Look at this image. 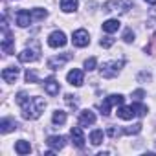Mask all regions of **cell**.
I'll list each match as a JSON object with an SVG mask.
<instances>
[{
	"mask_svg": "<svg viewBox=\"0 0 156 156\" xmlns=\"http://www.w3.org/2000/svg\"><path fill=\"white\" fill-rule=\"evenodd\" d=\"M17 103L22 108V116L26 119H37L41 118V114L44 112L46 101L42 98H30L26 92H19L17 94Z\"/></svg>",
	"mask_w": 156,
	"mask_h": 156,
	"instance_id": "obj_1",
	"label": "cell"
},
{
	"mask_svg": "<svg viewBox=\"0 0 156 156\" xmlns=\"http://www.w3.org/2000/svg\"><path fill=\"white\" fill-rule=\"evenodd\" d=\"M132 6V0H108L103 4V11L107 13H125Z\"/></svg>",
	"mask_w": 156,
	"mask_h": 156,
	"instance_id": "obj_2",
	"label": "cell"
},
{
	"mask_svg": "<svg viewBox=\"0 0 156 156\" xmlns=\"http://www.w3.org/2000/svg\"><path fill=\"white\" fill-rule=\"evenodd\" d=\"M125 64V61L121 59V61H108V62H105L101 68H99V72H101V77H105V79H112V77H116L118 75V72L121 70V66Z\"/></svg>",
	"mask_w": 156,
	"mask_h": 156,
	"instance_id": "obj_3",
	"label": "cell"
},
{
	"mask_svg": "<svg viewBox=\"0 0 156 156\" xmlns=\"http://www.w3.org/2000/svg\"><path fill=\"white\" fill-rule=\"evenodd\" d=\"M123 101H125V98H123L121 94H112V96H108V98L99 105L101 114H103V116H108V114H110V108H112L114 105H123Z\"/></svg>",
	"mask_w": 156,
	"mask_h": 156,
	"instance_id": "obj_4",
	"label": "cell"
},
{
	"mask_svg": "<svg viewBox=\"0 0 156 156\" xmlns=\"http://www.w3.org/2000/svg\"><path fill=\"white\" fill-rule=\"evenodd\" d=\"M72 42H73V46H77V48L88 46V44H90V35H88V31H87V30H77V31H73Z\"/></svg>",
	"mask_w": 156,
	"mask_h": 156,
	"instance_id": "obj_5",
	"label": "cell"
},
{
	"mask_svg": "<svg viewBox=\"0 0 156 156\" xmlns=\"http://www.w3.org/2000/svg\"><path fill=\"white\" fill-rule=\"evenodd\" d=\"M2 30H4V39H2V51L4 53H13V44H15V39L11 37V33L8 31V26H6V19L2 20Z\"/></svg>",
	"mask_w": 156,
	"mask_h": 156,
	"instance_id": "obj_6",
	"label": "cell"
},
{
	"mask_svg": "<svg viewBox=\"0 0 156 156\" xmlns=\"http://www.w3.org/2000/svg\"><path fill=\"white\" fill-rule=\"evenodd\" d=\"M72 59V53H62V55H57V57H51V59H48V68L50 70H59V68H62L68 61Z\"/></svg>",
	"mask_w": 156,
	"mask_h": 156,
	"instance_id": "obj_7",
	"label": "cell"
},
{
	"mask_svg": "<svg viewBox=\"0 0 156 156\" xmlns=\"http://www.w3.org/2000/svg\"><path fill=\"white\" fill-rule=\"evenodd\" d=\"M66 79H68V83H70L72 87H81V85L85 83V75H83V72H81V70L73 68V70H70V72H68Z\"/></svg>",
	"mask_w": 156,
	"mask_h": 156,
	"instance_id": "obj_8",
	"label": "cell"
},
{
	"mask_svg": "<svg viewBox=\"0 0 156 156\" xmlns=\"http://www.w3.org/2000/svg\"><path fill=\"white\" fill-rule=\"evenodd\" d=\"M15 17H17V24L20 28H26V26H30L33 22V13L28 11V9H19Z\"/></svg>",
	"mask_w": 156,
	"mask_h": 156,
	"instance_id": "obj_9",
	"label": "cell"
},
{
	"mask_svg": "<svg viewBox=\"0 0 156 156\" xmlns=\"http://www.w3.org/2000/svg\"><path fill=\"white\" fill-rule=\"evenodd\" d=\"M48 44L51 48H62L66 44V35L62 31H53L50 37H48Z\"/></svg>",
	"mask_w": 156,
	"mask_h": 156,
	"instance_id": "obj_10",
	"label": "cell"
},
{
	"mask_svg": "<svg viewBox=\"0 0 156 156\" xmlns=\"http://www.w3.org/2000/svg\"><path fill=\"white\" fill-rule=\"evenodd\" d=\"M70 136H72V141H73L75 147H79V149L85 147V134H83V129L81 127H72Z\"/></svg>",
	"mask_w": 156,
	"mask_h": 156,
	"instance_id": "obj_11",
	"label": "cell"
},
{
	"mask_svg": "<svg viewBox=\"0 0 156 156\" xmlns=\"http://www.w3.org/2000/svg\"><path fill=\"white\" fill-rule=\"evenodd\" d=\"M39 53H41L39 48H37V50H31V48L28 50V48H26V50H22V51L19 53V61H20V62H33V61L39 59Z\"/></svg>",
	"mask_w": 156,
	"mask_h": 156,
	"instance_id": "obj_12",
	"label": "cell"
},
{
	"mask_svg": "<svg viewBox=\"0 0 156 156\" xmlns=\"http://www.w3.org/2000/svg\"><path fill=\"white\" fill-rule=\"evenodd\" d=\"M19 73H20L19 66L4 68V70H2V79H4L6 83H15V81H17V77H19Z\"/></svg>",
	"mask_w": 156,
	"mask_h": 156,
	"instance_id": "obj_13",
	"label": "cell"
},
{
	"mask_svg": "<svg viewBox=\"0 0 156 156\" xmlns=\"http://www.w3.org/2000/svg\"><path fill=\"white\" fill-rule=\"evenodd\" d=\"M59 90H61V87H59V83H57L55 77H48V79L44 81V92L48 96H57Z\"/></svg>",
	"mask_w": 156,
	"mask_h": 156,
	"instance_id": "obj_14",
	"label": "cell"
},
{
	"mask_svg": "<svg viewBox=\"0 0 156 156\" xmlns=\"http://www.w3.org/2000/svg\"><path fill=\"white\" fill-rule=\"evenodd\" d=\"M96 123V114L92 110H83L79 114V125L81 127H88V125H94Z\"/></svg>",
	"mask_w": 156,
	"mask_h": 156,
	"instance_id": "obj_15",
	"label": "cell"
},
{
	"mask_svg": "<svg viewBox=\"0 0 156 156\" xmlns=\"http://www.w3.org/2000/svg\"><path fill=\"white\" fill-rule=\"evenodd\" d=\"M64 138L62 136H50L48 140H46V145L51 149V151H61L62 147H64Z\"/></svg>",
	"mask_w": 156,
	"mask_h": 156,
	"instance_id": "obj_16",
	"label": "cell"
},
{
	"mask_svg": "<svg viewBox=\"0 0 156 156\" xmlns=\"http://www.w3.org/2000/svg\"><path fill=\"white\" fill-rule=\"evenodd\" d=\"M17 127H19V123L15 119H11V118H4L2 121H0V132L2 134H8V132L15 130Z\"/></svg>",
	"mask_w": 156,
	"mask_h": 156,
	"instance_id": "obj_17",
	"label": "cell"
},
{
	"mask_svg": "<svg viewBox=\"0 0 156 156\" xmlns=\"http://www.w3.org/2000/svg\"><path fill=\"white\" fill-rule=\"evenodd\" d=\"M138 114H136V110H134V107L130 105V107H119L118 108V118H121V119H132V118H136Z\"/></svg>",
	"mask_w": 156,
	"mask_h": 156,
	"instance_id": "obj_18",
	"label": "cell"
},
{
	"mask_svg": "<svg viewBox=\"0 0 156 156\" xmlns=\"http://www.w3.org/2000/svg\"><path fill=\"white\" fill-rule=\"evenodd\" d=\"M119 26H121V22H119L118 19H108V20L103 22V31H107V33H114V31L119 30Z\"/></svg>",
	"mask_w": 156,
	"mask_h": 156,
	"instance_id": "obj_19",
	"label": "cell"
},
{
	"mask_svg": "<svg viewBox=\"0 0 156 156\" xmlns=\"http://www.w3.org/2000/svg\"><path fill=\"white\" fill-rule=\"evenodd\" d=\"M15 152H17V154H30V152H31V145H30V141H26V140H19V141L15 143Z\"/></svg>",
	"mask_w": 156,
	"mask_h": 156,
	"instance_id": "obj_20",
	"label": "cell"
},
{
	"mask_svg": "<svg viewBox=\"0 0 156 156\" xmlns=\"http://www.w3.org/2000/svg\"><path fill=\"white\" fill-rule=\"evenodd\" d=\"M77 6H79V2H77V0H61V9H62L64 13L75 11Z\"/></svg>",
	"mask_w": 156,
	"mask_h": 156,
	"instance_id": "obj_21",
	"label": "cell"
},
{
	"mask_svg": "<svg viewBox=\"0 0 156 156\" xmlns=\"http://www.w3.org/2000/svg\"><path fill=\"white\" fill-rule=\"evenodd\" d=\"M51 121H53V125H64L66 123V112H62V110H55L53 112V116H51Z\"/></svg>",
	"mask_w": 156,
	"mask_h": 156,
	"instance_id": "obj_22",
	"label": "cell"
},
{
	"mask_svg": "<svg viewBox=\"0 0 156 156\" xmlns=\"http://www.w3.org/2000/svg\"><path fill=\"white\" fill-rule=\"evenodd\" d=\"M90 141H92V145H101L103 143V130H99V129L92 130L90 132Z\"/></svg>",
	"mask_w": 156,
	"mask_h": 156,
	"instance_id": "obj_23",
	"label": "cell"
},
{
	"mask_svg": "<svg viewBox=\"0 0 156 156\" xmlns=\"http://www.w3.org/2000/svg\"><path fill=\"white\" fill-rule=\"evenodd\" d=\"M64 101H66V105L70 107V108H77V105H79V101H77V96H72V94H66L64 96Z\"/></svg>",
	"mask_w": 156,
	"mask_h": 156,
	"instance_id": "obj_24",
	"label": "cell"
},
{
	"mask_svg": "<svg viewBox=\"0 0 156 156\" xmlns=\"http://www.w3.org/2000/svg\"><path fill=\"white\" fill-rule=\"evenodd\" d=\"M31 13H33V20H42V19H46V15H48L46 9H31Z\"/></svg>",
	"mask_w": 156,
	"mask_h": 156,
	"instance_id": "obj_25",
	"label": "cell"
},
{
	"mask_svg": "<svg viewBox=\"0 0 156 156\" xmlns=\"http://www.w3.org/2000/svg\"><path fill=\"white\" fill-rule=\"evenodd\" d=\"M141 123H136V125H132V127H127V129H123V134H138L140 130H141Z\"/></svg>",
	"mask_w": 156,
	"mask_h": 156,
	"instance_id": "obj_26",
	"label": "cell"
},
{
	"mask_svg": "<svg viewBox=\"0 0 156 156\" xmlns=\"http://www.w3.org/2000/svg\"><path fill=\"white\" fill-rule=\"evenodd\" d=\"M24 77H26V83H39V77H37V73L33 70H28Z\"/></svg>",
	"mask_w": 156,
	"mask_h": 156,
	"instance_id": "obj_27",
	"label": "cell"
},
{
	"mask_svg": "<svg viewBox=\"0 0 156 156\" xmlns=\"http://www.w3.org/2000/svg\"><path fill=\"white\" fill-rule=\"evenodd\" d=\"M96 64H98V61H96V57H90V59H87L85 61V68L90 72V70H94L96 68Z\"/></svg>",
	"mask_w": 156,
	"mask_h": 156,
	"instance_id": "obj_28",
	"label": "cell"
},
{
	"mask_svg": "<svg viewBox=\"0 0 156 156\" xmlns=\"http://www.w3.org/2000/svg\"><path fill=\"white\" fill-rule=\"evenodd\" d=\"M123 41L125 42H132L134 41V31L129 28V30H125V33H123Z\"/></svg>",
	"mask_w": 156,
	"mask_h": 156,
	"instance_id": "obj_29",
	"label": "cell"
},
{
	"mask_svg": "<svg viewBox=\"0 0 156 156\" xmlns=\"http://www.w3.org/2000/svg\"><path fill=\"white\" fill-rule=\"evenodd\" d=\"M99 44H101L103 48H110V46L114 44V39H112V37H103V39L99 41Z\"/></svg>",
	"mask_w": 156,
	"mask_h": 156,
	"instance_id": "obj_30",
	"label": "cell"
},
{
	"mask_svg": "<svg viewBox=\"0 0 156 156\" xmlns=\"http://www.w3.org/2000/svg\"><path fill=\"white\" fill-rule=\"evenodd\" d=\"M121 132H123V130H119V129H116V127H108V129H107V134H108L110 138H116V136H119Z\"/></svg>",
	"mask_w": 156,
	"mask_h": 156,
	"instance_id": "obj_31",
	"label": "cell"
},
{
	"mask_svg": "<svg viewBox=\"0 0 156 156\" xmlns=\"http://www.w3.org/2000/svg\"><path fill=\"white\" fill-rule=\"evenodd\" d=\"M143 96H145V92H143V90H136V92H132V98H134V99H138V101H140V99H143Z\"/></svg>",
	"mask_w": 156,
	"mask_h": 156,
	"instance_id": "obj_32",
	"label": "cell"
},
{
	"mask_svg": "<svg viewBox=\"0 0 156 156\" xmlns=\"http://www.w3.org/2000/svg\"><path fill=\"white\" fill-rule=\"evenodd\" d=\"M145 2H147V4H151V6H154V4H156V0H145Z\"/></svg>",
	"mask_w": 156,
	"mask_h": 156,
	"instance_id": "obj_33",
	"label": "cell"
}]
</instances>
